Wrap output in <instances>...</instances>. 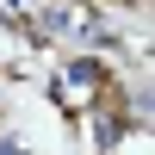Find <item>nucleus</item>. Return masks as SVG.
Listing matches in <instances>:
<instances>
[{
  "label": "nucleus",
  "mask_w": 155,
  "mask_h": 155,
  "mask_svg": "<svg viewBox=\"0 0 155 155\" xmlns=\"http://www.w3.org/2000/svg\"><path fill=\"white\" fill-rule=\"evenodd\" d=\"M0 155H31V149H25L19 137H0Z\"/></svg>",
  "instance_id": "1"
}]
</instances>
